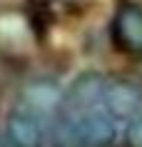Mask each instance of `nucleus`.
I'll return each mask as SVG.
<instances>
[{
  "label": "nucleus",
  "mask_w": 142,
  "mask_h": 147,
  "mask_svg": "<svg viewBox=\"0 0 142 147\" xmlns=\"http://www.w3.org/2000/svg\"><path fill=\"white\" fill-rule=\"evenodd\" d=\"M47 127H52L50 120L17 107L8 120V137L15 147H42Z\"/></svg>",
  "instance_id": "f257e3e1"
},
{
  "label": "nucleus",
  "mask_w": 142,
  "mask_h": 147,
  "mask_svg": "<svg viewBox=\"0 0 142 147\" xmlns=\"http://www.w3.org/2000/svg\"><path fill=\"white\" fill-rule=\"evenodd\" d=\"M60 100H63V90H60L57 82H52V80H35V82H30L23 90V97H20V105L17 107L30 110L35 115L55 122Z\"/></svg>",
  "instance_id": "f03ea898"
},
{
  "label": "nucleus",
  "mask_w": 142,
  "mask_h": 147,
  "mask_svg": "<svg viewBox=\"0 0 142 147\" xmlns=\"http://www.w3.org/2000/svg\"><path fill=\"white\" fill-rule=\"evenodd\" d=\"M105 105L117 122L132 120L142 107V92L137 85L127 82V80H115V82L105 85Z\"/></svg>",
  "instance_id": "7ed1b4c3"
},
{
  "label": "nucleus",
  "mask_w": 142,
  "mask_h": 147,
  "mask_svg": "<svg viewBox=\"0 0 142 147\" xmlns=\"http://www.w3.org/2000/svg\"><path fill=\"white\" fill-rule=\"evenodd\" d=\"M115 38L127 53L142 55V10L125 5L115 18Z\"/></svg>",
  "instance_id": "20e7f679"
},
{
  "label": "nucleus",
  "mask_w": 142,
  "mask_h": 147,
  "mask_svg": "<svg viewBox=\"0 0 142 147\" xmlns=\"http://www.w3.org/2000/svg\"><path fill=\"white\" fill-rule=\"evenodd\" d=\"M127 145L130 147H142V115H135L127 127Z\"/></svg>",
  "instance_id": "39448f33"
},
{
  "label": "nucleus",
  "mask_w": 142,
  "mask_h": 147,
  "mask_svg": "<svg viewBox=\"0 0 142 147\" xmlns=\"http://www.w3.org/2000/svg\"><path fill=\"white\" fill-rule=\"evenodd\" d=\"M0 147H5V137L3 135H0Z\"/></svg>",
  "instance_id": "423d86ee"
}]
</instances>
